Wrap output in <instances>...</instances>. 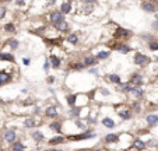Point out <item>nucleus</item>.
<instances>
[{
    "instance_id": "9d476101",
    "label": "nucleus",
    "mask_w": 158,
    "mask_h": 151,
    "mask_svg": "<svg viewBox=\"0 0 158 151\" xmlns=\"http://www.w3.org/2000/svg\"><path fill=\"white\" fill-rule=\"evenodd\" d=\"M63 126H64V122L60 118L52 119V120L48 123L49 130L53 132V133H56V134H63Z\"/></svg>"
},
{
    "instance_id": "cd10ccee",
    "label": "nucleus",
    "mask_w": 158,
    "mask_h": 151,
    "mask_svg": "<svg viewBox=\"0 0 158 151\" xmlns=\"http://www.w3.org/2000/svg\"><path fill=\"white\" fill-rule=\"evenodd\" d=\"M67 66L70 67V70L76 71V73H81V71L87 70V67L84 66V63H83L81 60H73V62H70Z\"/></svg>"
},
{
    "instance_id": "3c124183",
    "label": "nucleus",
    "mask_w": 158,
    "mask_h": 151,
    "mask_svg": "<svg viewBox=\"0 0 158 151\" xmlns=\"http://www.w3.org/2000/svg\"><path fill=\"white\" fill-rule=\"evenodd\" d=\"M43 71H45V73H46L48 74V71L51 70V63H49V59H48V58H45V60H43Z\"/></svg>"
},
{
    "instance_id": "72a5a7b5",
    "label": "nucleus",
    "mask_w": 158,
    "mask_h": 151,
    "mask_svg": "<svg viewBox=\"0 0 158 151\" xmlns=\"http://www.w3.org/2000/svg\"><path fill=\"white\" fill-rule=\"evenodd\" d=\"M132 147L133 148H136L137 151H143V150L147 148V147H146V141L143 140V139H140V137H134V139H133Z\"/></svg>"
},
{
    "instance_id": "7c9ffc66",
    "label": "nucleus",
    "mask_w": 158,
    "mask_h": 151,
    "mask_svg": "<svg viewBox=\"0 0 158 151\" xmlns=\"http://www.w3.org/2000/svg\"><path fill=\"white\" fill-rule=\"evenodd\" d=\"M133 88V84H130L129 81H122L119 86L116 87V90L120 92V94H123V95H129V92H130V90Z\"/></svg>"
},
{
    "instance_id": "052dcab7",
    "label": "nucleus",
    "mask_w": 158,
    "mask_h": 151,
    "mask_svg": "<svg viewBox=\"0 0 158 151\" xmlns=\"http://www.w3.org/2000/svg\"><path fill=\"white\" fill-rule=\"evenodd\" d=\"M146 1H150V3H157L158 0H146Z\"/></svg>"
},
{
    "instance_id": "37998d69",
    "label": "nucleus",
    "mask_w": 158,
    "mask_h": 151,
    "mask_svg": "<svg viewBox=\"0 0 158 151\" xmlns=\"http://www.w3.org/2000/svg\"><path fill=\"white\" fill-rule=\"evenodd\" d=\"M34 104H35V99H34L32 97H27L25 99H22V101H21L22 106H32Z\"/></svg>"
},
{
    "instance_id": "2f4dec72",
    "label": "nucleus",
    "mask_w": 158,
    "mask_h": 151,
    "mask_svg": "<svg viewBox=\"0 0 158 151\" xmlns=\"http://www.w3.org/2000/svg\"><path fill=\"white\" fill-rule=\"evenodd\" d=\"M100 122L106 129H115L116 127V122L112 116H102V119H100Z\"/></svg>"
},
{
    "instance_id": "bb28decb",
    "label": "nucleus",
    "mask_w": 158,
    "mask_h": 151,
    "mask_svg": "<svg viewBox=\"0 0 158 151\" xmlns=\"http://www.w3.org/2000/svg\"><path fill=\"white\" fill-rule=\"evenodd\" d=\"M144 122L147 124V127H150V129L157 127L158 126V115H155V113H148L147 116L144 118Z\"/></svg>"
},
{
    "instance_id": "f704fd0d",
    "label": "nucleus",
    "mask_w": 158,
    "mask_h": 151,
    "mask_svg": "<svg viewBox=\"0 0 158 151\" xmlns=\"http://www.w3.org/2000/svg\"><path fill=\"white\" fill-rule=\"evenodd\" d=\"M25 150H27V146L21 140H16L14 143L10 144V151H25Z\"/></svg>"
},
{
    "instance_id": "aec40b11",
    "label": "nucleus",
    "mask_w": 158,
    "mask_h": 151,
    "mask_svg": "<svg viewBox=\"0 0 158 151\" xmlns=\"http://www.w3.org/2000/svg\"><path fill=\"white\" fill-rule=\"evenodd\" d=\"M30 137L32 139V141L35 143V144H42L43 141L46 140V137H45V134H43L42 130H39L37 127V129H32V132L30 133Z\"/></svg>"
},
{
    "instance_id": "f8f14e48",
    "label": "nucleus",
    "mask_w": 158,
    "mask_h": 151,
    "mask_svg": "<svg viewBox=\"0 0 158 151\" xmlns=\"http://www.w3.org/2000/svg\"><path fill=\"white\" fill-rule=\"evenodd\" d=\"M3 140L6 141V144H9L10 146L11 143H14L16 140H18L17 137H18V134H17V130L13 129V127H7V129L3 130Z\"/></svg>"
},
{
    "instance_id": "e2e57ef3",
    "label": "nucleus",
    "mask_w": 158,
    "mask_h": 151,
    "mask_svg": "<svg viewBox=\"0 0 158 151\" xmlns=\"http://www.w3.org/2000/svg\"><path fill=\"white\" fill-rule=\"evenodd\" d=\"M0 151H3V148H1V147H0Z\"/></svg>"
},
{
    "instance_id": "ea45409f",
    "label": "nucleus",
    "mask_w": 158,
    "mask_h": 151,
    "mask_svg": "<svg viewBox=\"0 0 158 151\" xmlns=\"http://www.w3.org/2000/svg\"><path fill=\"white\" fill-rule=\"evenodd\" d=\"M81 11L83 14H92L95 11V4H83L81 10H79V13Z\"/></svg>"
},
{
    "instance_id": "680f3d73",
    "label": "nucleus",
    "mask_w": 158,
    "mask_h": 151,
    "mask_svg": "<svg viewBox=\"0 0 158 151\" xmlns=\"http://www.w3.org/2000/svg\"><path fill=\"white\" fill-rule=\"evenodd\" d=\"M155 62H157V63H158V56H157V58H155Z\"/></svg>"
},
{
    "instance_id": "e433bc0d",
    "label": "nucleus",
    "mask_w": 158,
    "mask_h": 151,
    "mask_svg": "<svg viewBox=\"0 0 158 151\" xmlns=\"http://www.w3.org/2000/svg\"><path fill=\"white\" fill-rule=\"evenodd\" d=\"M3 32H6V34H14V32H17V25L13 21L4 22V24H3Z\"/></svg>"
},
{
    "instance_id": "4d7b16f0",
    "label": "nucleus",
    "mask_w": 158,
    "mask_h": 151,
    "mask_svg": "<svg viewBox=\"0 0 158 151\" xmlns=\"http://www.w3.org/2000/svg\"><path fill=\"white\" fill-rule=\"evenodd\" d=\"M13 0H0V3H3V4H6V3H11Z\"/></svg>"
},
{
    "instance_id": "20e7f679",
    "label": "nucleus",
    "mask_w": 158,
    "mask_h": 151,
    "mask_svg": "<svg viewBox=\"0 0 158 151\" xmlns=\"http://www.w3.org/2000/svg\"><path fill=\"white\" fill-rule=\"evenodd\" d=\"M113 108H115L116 115H118V116L120 118V120H123V122H127V120H130V119L134 116L133 112L130 111V108H129V105L125 104V102L115 104V105H113Z\"/></svg>"
},
{
    "instance_id": "8fccbe9b",
    "label": "nucleus",
    "mask_w": 158,
    "mask_h": 151,
    "mask_svg": "<svg viewBox=\"0 0 158 151\" xmlns=\"http://www.w3.org/2000/svg\"><path fill=\"white\" fill-rule=\"evenodd\" d=\"M31 62H32L31 58H28V56H22L21 63H22V66H24V67H28V66L31 65Z\"/></svg>"
},
{
    "instance_id": "c9c22d12",
    "label": "nucleus",
    "mask_w": 158,
    "mask_h": 151,
    "mask_svg": "<svg viewBox=\"0 0 158 151\" xmlns=\"http://www.w3.org/2000/svg\"><path fill=\"white\" fill-rule=\"evenodd\" d=\"M69 119H80V106H73V108H69L66 112Z\"/></svg>"
},
{
    "instance_id": "bf43d9fd",
    "label": "nucleus",
    "mask_w": 158,
    "mask_h": 151,
    "mask_svg": "<svg viewBox=\"0 0 158 151\" xmlns=\"http://www.w3.org/2000/svg\"><path fill=\"white\" fill-rule=\"evenodd\" d=\"M90 151H105V150H102V148H92V150Z\"/></svg>"
},
{
    "instance_id": "338daca9",
    "label": "nucleus",
    "mask_w": 158,
    "mask_h": 151,
    "mask_svg": "<svg viewBox=\"0 0 158 151\" xmlns=\"http://www.w3.org/2000/svg\"><path fill=\"white\" fill-rule=\"evenodd\" d=\"M157 3H158V1H157Z\"/></svg>"
},
{
    "instance_id": "69168bd1",
    "label": "nucleus",
    "mask_w": 158,
    "mask_h": 151,
    "mask_svg": "<svg viewBox=\"0 0 158 151\" xmlns=\"http://www.w3.org/2000/svg\"><path fill=\"white\" fill-rule=\"evenodd\" d=\"M108 1H109V0H108Z\"/></svg>"
},
{
    "instance_id": "09e8293b",
    "label": "nucleus",
    "mask_w": 158,
    "mask_h": 151,
    "mask_svg": "<svg viewBox=\"0 0 158 151\" xmlns=\"http://www.w3.org/2000/svg\"><path fill=\"white\" fill-rule=\"evenodd\" d=\"M157 146H158V143L154 140V139L146 141V147H147V148H157Z\"/></svg>"
},
{
    "instance_id": "f3484780",
    "label": "nucleus",
    "mask_w": 158,
    "mask_h": 151,
    "mask_svg": "<svg viewBox=\"0 0 158 151\" xmlns=\"http://www.w3.org/2000/svg\"><path fill=\"white\" fill-rule=\"evenodd\" d=\"M81 62L84 63V66L87 67V69H88V67H95V66L100 65V62L97 60V58L94 56V53H92V52H90V53H85L84 56H83Z\"/></svg>"
},
{
    "instance_id": "c85d7f7f",
    "label": "nucleus",
    "mask_w": 158,
    "mask_h": 151,
    "mask_svg": "<svg viewBox=\"0 0 158 151\" xmlns=\"http://www.w3.org/2000/svg\"><path fill=\"white\" fill-rule=\"evenodd\" d=\"M105 80L112 86H119L122 83V76L119 73H109L105 76Z\"/></svg>"
},
{
    "instance_id": "603ef678",
    "label": "nucleus",
    "mask_w": 158,
    "mask_h": 151,
    "mask_svg": "<svg viewBox=\"0 0 158 151\" xmlns=\"http://www.w3.org/2000/svg\"><path fill=\"white\" fill-rule=\"evenodd\" d=\"M151 29H153V31H158V18H155V20L151 22Z\"/></svg>"
},
{
    "instance_id": "79ce46f5",
    "label": "nucleus",
    "mask_w": 158,
    "mask_h": 151,
    "mask_svg": "<svg viewBox=\"0 0 158 151\" xmlns=\"http://www.w3.org/2000/svg\"><path fill=\"white\" fill-rule=\"evenodd\" d=\"M16 7L21 9V10H25V7H28V1L27 0H13Z\"/></svg>"
},
{
    "instance_id": "1a4fd4ad",
    "label": "nucleus",
    "mask_w": 158,
    "mask_h": 151,
    "mask_svg": "<svg viewBox=\"0 0 158 151\" xmlns=\"http://www.w3.org/2000/svg\"><path fill=\"white\" fill-rule=\"evenodd\" d=\"M129 83L133 84V86H137V87H143L144 86V83H146V77L143 73L140 71H132L130 74H129Z\"/></svg>"
},
{
    "instance_id": "c756f323",
    "label": "nucleus",
    "mask_w": 158,
    "mask_h": 151,
    "mask_svg": "<svg viewBox=\"0 0 158 151\" xmlns=\"http://www.w3.org/2000/svg\"><path fill=\"white\" fill-rule=\"evenodd\" d=\"M4 45L9 48V50H10V52H13V53H14L16 50H18V49H20V45H21V43H20V41H18L17 38H9V39L6 41Z\"/></svg>"
},
{
    "instance_id": "6e6d98bb",
    "label": "nucleus",
    "mask_w": 158,
    "mask_h": 151,
    "mask_svg": "<svg viewBox=\"0 0 158 151\" xmlns=\"http://www.w3.org/2000/svg\"><path fill=\"white\" fill-rule=\"evenodd\" d=\"M46 151H64V150H60V148H58V147H52V148H48Z\"/></svg>"
},
{
    "instance_id": "0eeeda50",
    "label": "nucleus",
    "mask_w": 158,
    "mask_h": 151,
    "mask_svg": "<svg viewBox=\"0 0 158 151\" xmlns=\"http://www.w3.org/2000/svg\"><path fill=\"white\" fill-rule=\"evenodd\" d=\"M41 123H42V120H41L39 116H32V115H30V116H25V118L22 119V127L27 130L37 129Z\"/></svg>"
},
{
    "instance_id": "a19ab883",
    "label": "nucleus",
    "mask_w": 158,
    "mask_h": 151,
    "mask_svg": "<svg viewBox=\"0 0 158 151\" xmlns=\"http://www.w3.org/2000/svg\"><path fill=\"white\" fill-rule=\"evenodd\" d=\"M147 48H148L150 52H158V41H157V38H154V39H151V41H148Z\"/></svg>"
},
{
    "instance_id": "58836bf2",
    "label": "nucleus",
    "mask_w": 158,
    "mask_h": 151,
    "mask_svg": "<svg viewBox=\"0 0 158 151\" xmlns=\"http://www.w3.org/2000/svg\"><path fill=\"white\" fill-rule=\"evenodd\" d=\"M42 106H41V105H38V104H34V105H32L31 106V115L32 116H39V118H41V116H42Z\"/></svg>"
},
{
    "instance_id": "de8ad7c7",
    "label": "nucleus",
    "mask_w": 158,
    "mask_h": 151,
    "mask_svg": "<svg viewBox=\"0 0 158 151\" xmlns=\"http://www.w3.org/2000/svg\"><path fill=\"white\" fill-rule=\"evenodd\" d=\"M56 76H53V74H46V84L48 86H53L55 83H56Z\"/></svg>"
},
{
    "instance_id": "a878e982",
    "label": "nucleus",
    "mask_w": 158,
    "mask_h": 151,
    "mask_svg": "<svg viewBox=\"0 0 158 151\" xmlns=\"http://www.w3.org/2000/svg\"><path fill=\"white\" fill-rule=\"evenodd\" d=\"M104 143L106 146H115L119 144V133H108L104 136Z\"/></svg>"
},
{
    "instance_id": "4be33fe9",
    "label": "nucleus",
    "mask_w": 158,
    "mask_h": 151,
    "mask_svg": "<svg viewBox=\"0 0 158 151\" xmlns=\"http://www.w3.org/2000/svg\"><path fill=\"white\" fill-rule=\"evenodd\" d=\"M129 105V108H130V111L133 112V115H139V113L143 112V102L140 101V99H130V102L127 104Z\"/></svg>"
},
{
    "instance_id": "49530a36",
    "label": "nucleus",
    "mask_w": 158,
    "mask_h": 151,
    "mask_svg": "<svg viewBox=\"0 0 158 151\" xmlns=\"http://www.w3.org/2000/svg\"><path fill=\"white\" fill-rule=\"evenodd\" d=\"M140 39H141L143 42H148V41H151V39H154V35L153 34H140Z\"/></svg>"
},
{
    "instance_id": "393cba45",
    "label": "nucleus",
    "mask_w": 158,
    "mask_h": 151,
    "mask_svg": "<svg viewBox=\"0 0 158 151\" xmlns=\"http://www.w3.org/2000/svg\"><path fill=\"white\" fill-rule=\"evenodd\" d=\"M91 104V99L87 92H77V106H88Z\"/></svg>"
},
{
    "instance_id": "13d9d810",
    "label": "nucleus",
    "mask_w": 158,
    "mask_h": 151,
    "mask_svg": "<svg viewBox=\"0 0 158 151\" xmlns=\"http://www.w3.org/2000/svg\"><path fill=\"white\" fill-rule=\"evenodd\" d=\"M21 94H28V90H27V88H22V90H21Z\"/></svg>"
},
{
    "instance_id": "6ab92c4d",
    "label": "nucleus",
    "mask_w": 158,
    "mask_h": 151,
    "mask_svg": "<svg viewBox=\"0 0 158 151\" xmlns=\"http://www.w3.org/2000/svg\"><path fill=\"white\" fill-rule=\"evenodd\" d=\"M13 76L14 74H13L10 70H6V69L0 70V87H4V86H7V84H10L11 81L14 80Z\"/></svg>"
},
{
    "instance_id": "6e6552de",
    "label": "nucleus",
    "mask_w": 158,
    "mask_h": 151,
    "mask_svg": "<svg viewBox=\"0 0 158 151\" xmlns=\"http://www.w3.org/2000/svg\"><path fill=\"white\" fill-rule=\"evenodd\" d=\"M45 18H46V21L49 22L51 25H55V24H58V22H60V21H64V20H66V16H63L59 10H51L46 16H45Z\"/></svg>"
},
{
    "instance_id": "ddd939ff",
    "label": "nucleus",
    "mask_w": 158,
    "mask_h": 151,
    "mask_svg": "<svg viewBox=\"0 0 158 151\" xmlns=\"http://www.w3.org/2000/svg\"><path fill=\"white\" fill-rule=\"evenodd\" d=\"M52 28L59 34V35H67V34L71 31V25H70V22H69L67 20L55 24V25H52Z\"/></svg>"
},
{
    "instance_id": "412c9836",
    "label": "nucleus",
    "mask_w": 158,
    "mask_h": 151,
    "mask_svg": "<svg viewBox=\"0 0 158 151\" xmlns=\"http://www.w3.org/2000/svg\"><path fill=\"white\" fill-rule=\"evenodd\" d=\"M94 56L95 58H97V60H98V62H105V60H108L109 59V58H111L112 56V50L111 49H98V50H97V52H94Z\"/></svg>"
},
{
    "instance_id": "4468645a",
    "label": "nucleus",
    "mask_w": 158,
    "mask_h": 151,
    "mask_svg": "<svg viewBox=\"0 0 158 151\" xmlns=\"http://www.w3.org/2000/svg\"><path fill=\"white\" fill-rule=\"evenodd\" d=\"M48 59H49V63H51V69H53V70H60V69H62V66H63V59H62L60 55L52 52V53L49 55Z\"/></svg>"
},
{
    "instance_id": "4c0bfd02",
    "label": "nucleus",
    "mask_w": 158,
    "mask_h": 151,
    "mask_svg": "<svg viewBox=\"0 0 158 151\" xmlns=\"http://www.w3.org/2000/svg\"><path fill=\"white\" fill-rule=\"evenodd\" d=\"M71 122H73V124L76 126V129L79 130V132H83V130L87 129V123H85L83 119H73Z\"/></svg>"
},
{
    "instance_id": "f257e3e1",
    "label": "nucleus",
    "mask_w": 158,
    "mask_h": 151,
    "mask_svg": "<svg viewBox=\"0 0 158 151\" xmlns=\"http://www.w3.org/2000/svg\"><path fill=\"white\" fill-rule=\"evenodd\" d=\"M106 48L119 55H129L133 52L132 45L129 42H119V41H113V39L111 42H106Z\"/></svg>"
},
{
    "instance_id": "7ed1b4c3",
    "label": "nucleus",
    "mask_w": 158,
    "mask_h": 151,
    "mask_svg": "<svg viewBox=\"0 0 158 151\" xmlns=\"http://www.w3.org/2000/svg\"><path fill=\"white\" fill-rule=\"evenodd\" d=\"M132 62L136 67H139V69H144V67H147V66L151 65V58H150L148 55H146L144 52L136 50V52L133 53Z\"/></svg>"
},
{
    "instance_id": "b1692460",
    "label": "nucleus",
    "mask_w": 158,
    "mask_h": 151,
    "mask_svg": "<svg viewBox=\"0 0 158 151\" xmlns=\"http://www.w3.org/2000/svg\"><path fill=\"white\" fill-rule=\"evenodd\" d=\"M66 136L63 134H56L53 136V137H51L49 140H48V144L51 147H58V146H62V144H64L66 143Z\"/></svg>"
},
{
    "instance_id": "39448f33",
    "label": "nucleus",
    "mask_w": 158,
    "mask_h": 151,
    "mask_svg": "<svg viewBox=\"0 0 158 151\" xmlns=\"http://www.w3.org/2000/svg\"><path fill=\"white\" fill-rule=\"evenodd\" d=\"M97 137V133L92 132L91 129H85L83 132H79L76 134H67L66 139L69 141H84V140H91V139H95Z\"/></svg>"
},
{
    "instance_id": "a18cd8bd",
    "label": "nucleus",
    "mask_w": 158,
    "mask_h": 151,
    "mask_svg": "<svg viewBox=\"0 0 158 151\" xmlns=\"http://www.w3.org/2000/svg\"><path fill=\"white\" fill-rule=\"evenodd\" d=\"M7 14H9V7L7 6H0V21L4 20Z\"/></svg>"
},
{
    "instance_id": "423d86ee",
    "label": "nucleus",
    "mask_w": 158,
    "mask_h": 151,
    "mask_svg": "<svg viewBox=\"0 0 158 151\" xmlns=\"http://www.w3.org/2000/svg\"><path fill=\"white\" fill-rule=\"evenodd\" d=\"M42 116L48 119H58L60 116V106L59 105H53L49 104L42 109Z\"/></svg>"
},
{
    "instance_id": "9b49d317",
    "label": "nucleus",
    "mask_w": 158,
    "mask_h": 151,
    "mask_svg": "<svg viewBox=\"0 0 158 151\" xmlns=\"http://www.w3.org/2000/svg\"><path fill=\"white\" fill-rule=\"evenodd\" d=\"M74 1L73 0H63L60 4H59V9L58 10L63 14V16H70L74 13Z\"/></svg>"
},
{
    "instance_id": "864d4df0",
    "label": "nucleus",
    "mask_w": 158,
    "mask_h": 151,
    "mask_svg": "<svg viewBox=\"0 0 158 151\" xmlns=\"http://www.w3.org/2000/svg\"><path fill=\"white\" fill-rule=\"evenodd\" d=\"M98 0H81V4H95Z\"/></svg>"
},
{
    "instance_id": "f03ea898",
    "label": "nucleus",
    "mask_w": 158,
    "mask_h": 151,
    "mask_svg": "<svg viewBox=\"0 0 158 151\" xmlns=\"http://www.w3.org/2000/svg\"><path fill=\"white\" fill-rule=\"evenodd\" d=\"M115 27V31L112 32V39L113 41H119V42H127L130 38L133 37V32L129 29V28L120 27V25H113Z\"/></svg>"
},
{
    "instance_id": "5701e85b",
    "label": "nucleus",
    "mask_w": 158,
    "mask_h": 151,
    "mask_svg": "<svg viewBox=\"0 0 158 151\" xmlns=\"http://www.w3.org/2000/svg\"><path fill=\"white\" fill-rule=\"evenodd\" d=\"M140 9H141L144 13H147V14H155L158 10V7L155 6V3H150V1H146V0L141 1Z\"/></svg>"
},
{
    "instance_id": "2eb2a0df",
    "label": "nucleus",
    "mask_w": 158,
    "mask_h": 151,
    "mask_svg": "<svg viewBox=\"0 0 158 151\" xmlns=\"http://www.w3.org/2000/svg\"><path fill=\"white\" fill-rule=\"evenodd\" d=\"M127 97L132 98V99H140V101H141L143 98L146 97V90H144V87L133 86V88L130 90V92H129Z\"/></svg>"
},
{
    "instance_id": "5fc2aeb1",
    "label": "nucleus",
    "mask_w": 158,
    "mask_h": 151,
    "mask_svg": "<svg viewBox=\"0 0 158 151\" xmlns=\"http://www.w3.org/2000/svg\"><path fill=\"white\" fill-rule=\"evenodd\" d=\"M48 91L51 92V94H52V95H55V94H56V91H55V88H53L52 86H51V87H48Z\"/></svg>"
},
{
    "instance_id": "c03bdc74",
    "label": "nucleus",
    "mask_w": 158,
    "mask_h": 151,
    "mask_svg": "<svg viewBox=\"0 0 158 151\" xmlns=\"http://www.w3.org/2000/svg\"><path fill=\"white\" fill-rule=\"evenodd\" d=\"M87 71H88V74H90V76L100 77V69H98V66H95V67H88V69H87Z\"/></svg>"
},
{
    "instance_id": "473e14b6",
    "label": "nucleus",
    "mask_w": 158,
    "mask_h": 151,
    "mask_svg": "<svg viewBox=\"0 0 158 151\" xmlns=\"http://www.w3.org/2000/svg\"><path fill=\"white\" fill-rule=\"evenodd\" d=\"M66 104H67L69 108H73V106H77V92H69L66 94Z\"/></svg>"
},
{
    "instance_id": "0e129e2a",
    "label": "nucleus",
    "mask_w": 158,
    "mask_h": 151,
    "mask_svg": "<svg viewBox=\"0 0 158 151\" xmlns=\"http://www.w3.org/2000/svg\"><path fill=\"white\" fill-rule=\"evenodd\" d=\"M157 41H158V37H157Z\"/></svg>"
},
{
    "instance_id": "a211bd4d",
    "label": "nucleus",
    "mask_w": 158,
    "mask_h": 151,
    "mask_svg": "<svg viewBox=\"0 0 158 151\" xmlns=\"http://www.w3.org/2000/svg\"><path fill=\"white\" fill-rule=\"evenodd\" d=\"M0 62L16 65V63H17L16 55L13 53V52H10V50H0Z\"/></svg>"
},
{
    "instance_id": "dca6fc26",
    "label": "nucleus",
    "mask_w": 158,
    "mask_h": 151,
    "mask_svg": "<svg viewBox=\"0 0 158 151\" xmlns=\"http://www.w3.org/2000/svg\"><path fill=\"white\" fill-rule=\"evenodd\" d=\"M80 42H81V38H80L79 32H76V31H70L67 35H64V43H69L71 46H77Z\"/></svg>"
}]
</instances>
